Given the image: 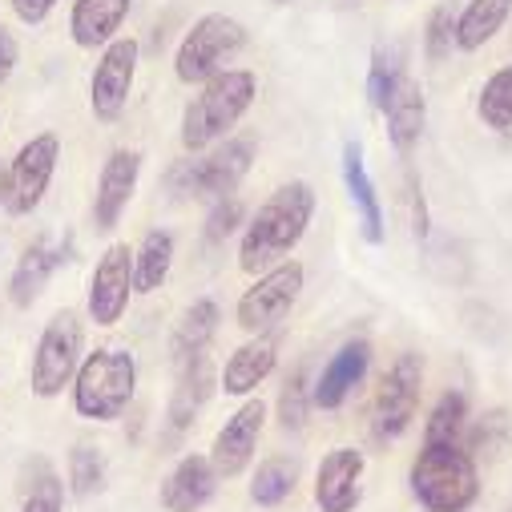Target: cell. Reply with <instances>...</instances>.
Instances as JSON below:
<instances>
[{
  "mask_svg": "<svg viewBox=\"0 0 512 512\" xmlns=\"http://www.w3.org/2000/svg\"><path fill=\"white\" fill-rule=\"evenodd\" d=\"M307 283V271L303 263L287 259V263H275L271 271L259 275V283L246 287L238 307H234V319L246 335H267L271 327H279L287 319V311L295 307L299 291Z\"/></svg>",
  "mask_w": 512,
  "mask_h": 512,
  "instance_id": "9c48e42d",
  "label": "cell"
},
{
  "mask_svg": "<svg viewBox=\"0 0 512 512\" xmlns=\"http://www.w3.org/2000/svg\"><path fill=\"white\" fill-rule=\"evenodd\" d=\"M259 97V77L250 69H222L210 81H202V93L182 113V150L202 154L214 142L230 138V130L242 121V113Z\"/></svg>",
  "mask_w": 512,
  "mask_h": 512,
  "instance_id": "7a4b0ae2",
  "label": "cell"
},
{
  "mask_svg": "<svg viewBox=\"0 0 512 512\" xmlns=\"http://www.w3.org/2000/svg\"><path fill=\"white\" fill-rule=\"evenodd\" d=\"M130 295H134V250L130 242H113L105 246L89 279V319L97 327L121 323L125 307H130Z\"/></svg>",
  "mask_w": 512,
  "mask_h": 512,
  "instance_id": "7c38bea8",
  "label": "cell"
},
{
  "mask_svg": "<svg viewBox=\"0 0 512 512\" xmlns=\"http://www.w3.org/2000/svg\"><path fill=\"white\" fill-rule=\"evenodd\" d=\"M254 162V142L250 138H226V146H218L206 158L194 162H178L170 170V190L178 198H202V202H218L230 198L242 178L250 174Z\"/></svg>",
  "mask_w": 512,
  "mask_h": 512,
  "instance_id": "5b68a950",
  "label": "cell"
},
{
  "mask_svg": "<svg viewBox=\"0 0 512 512\" xmlns=\"http://www.w3.org/2000/svg\"><path fill=\"white\" fill-rule=\"evenodd\" d=\"M508 17H512V0H468V9L456 17V49L464 53L484 49L504 29Z\"/></svg>",
  "mask_w": 512,
  "mask_h": 512,
  "instance_id": "d4e9b609",
  "label": "cell"
},
{
  "mask_svg": "<svg viewBox=\"0 0 512 512\" xmlns=\"http://www.w3.org/2000/svg\"><path fill=\"white\" fill-rule=\"evenodd\" d=\"M17 57H21V49H17V37L0 25V85H5L9 77H13V69H17Z\"/></svg>",
  "mask_w": 512,
  "mask_h": 512,
  "instance_id": "8d00e7d4",
  "label": "cell"
},
{
  "mask_svg": "<svg viewBox=\"0 0 512 512\" xmlns=\"http://www.w3.org/2000/svg\"><path fill=\"white\" fill-rule=\"evenodd\" d=\"M315 218V190L307 182H287L279 186L242 230V246H238V267L246 275L271 271L279 259L303 242L307 226Z\"/></svg>",
  "mask_w": 512,
  "mask_h": 512,
  "instance_id": "6da1fadb",
  "label": "cell"
},
{
  "mask_svg": "<svg viewBox=\"0 0 512 512\" xmlns=\"http://www.w3.org/2000/svg\"><path fill=\"white\" fill-rule=\"evenodd\" d=\"M125 17H130V0H73L69 33L81 49H105Z\"/></svg>",
  "mask_w": 512,
  "mask_h": 512,
  "instance_id": "603a6c76",
  "label": "cell"
},
{
  "mask_svg": "<svg viewBox=\"0 0 512 512\" xmlns=\"http://www.w3.org/2000/svg\"><path fill=\"white\" fill-rule=\"evenodd\" d=\"M138 41L134 37H113L93 69L89 81V109L97 121H117L130 105V89H134V73H138Z\"/></svg>",
  "mask_w": 512,
  "mask_h": 512,
  "instance_id": "8fae6325",
  "label": "cell"
},
{
  "mask_svg": "<svg viewBox=\"0 0 512 512\" xmlns=\"http://www.w3.org/2000/svg\"><path fill=\"white\" fill-rule=\"evenodd\" d=\"M218 335V303L214 299H198L182 311V319L174 323V339H170V355H174V367L206 355L210 339Z\"/></svg>",
  "mask_w": 512,
  "mask_h": 512,
  "instance_id": "cb8c5ba5",
  "label": "cell"
},
{
  "mask_svg": "<svg viewBox=\"0 0 512 512\" xmlns=\"http://www.w3.org/2000/svg\"><path fill=\"white\" fill-rule=\"evenodd\" d=\"M214 492H218V472H214L210 456L186 452V456L170 468V476L162 480L158 500H162L166 512H202V508L214 500Z\"/></svg>",
  "mask_w": 512,
  "mask_h": 512,
  "instance_id": "e0dca14e",
  "label": "cell"
},
{
  "mask_svg": "<svg viewBox=\"0 0 512 512\" xmlns=\"http://www.w3.org/2000/svg\"><path fill=\"white\" fill-rule=\"evenodd\" d=\"M142 174V154L138 150H113L97 174V198H93V226L97 234L117 230L121 214L130 210V198L138 190Z\"/></svg>",
  "mask_w": 512,
  "mask_h": 512,
  "instance_id": "5bb4252c",
  "label": "cell"
},
{
  "mask_svg": "<svg viewBox=\"0 0 512 512\" xmlns=\"http://www.w3.org/2000/svg\"><path fill=\"white\" fill-rule=\"evenodd\" d=\"M504 432H508L504 412H488V416L480 420V428L472 432L468 452H472V456H496V452H500V444H504Z\"/></svg>",
  "mask_w": 512,
  "mask_h": 512,
  "instance_id": "e575fe53",
  "label": "cell"
},
{
  "mask_svg": "<svg viewBox=\"0 0 512 512\" xmlns=\"http://www.w3.org/2000/svg\"><path fill=\"white\" fill-rule=\"evenodd\" d=\"M53 9H57V0H13V13H17L25 25H41Z\"/></svg>",
  "mask_w": 512,
  "mask_h": 512,
  "instance_id": "74e56055",
  "label": "cell"
},
{
  "mask_svg": "<svg viewBox=\"0 0 512 512\" xmlns=\"http://www.w3.org/2000/svg\"><path fill=\"white\" fill-rule=\"evenodd\" d=\"M343 186H347V198L359 214V234L379 246L383 242V206H379V194H375V182L367 174V162H363V146L359 142H347L343 146Z\"/></svg>",
  "mask_w": 512,
  "mask_h": 512,
  "instance_id": "44dd1931",
  "label": "cell"
},
{
  "mask_svg": "<svg viewBox=\"0 0 512 512\" xmlns=\"http://www.w3.org/2000/svg\"><path fill=\"white\" fill-rule=\"evenodd\" d=\"M61 263H65V246H53L49 234L33 238V242L25 246V254L17 259L13 279H9V299H13L21 311L33 307V303L41 299V291L49 287V279H53V271H57Z\"/></svg>",
  "mask_w": 512,
  "mask_h": 512,
  "instance_id": "ffe728a7",
  "label": "cell"
},
{
  "mask_svg": "<svg viewBox=\"0 0 512 512\" xmlns=\"http://www.w3.org/2000/svg\"><path fill=\"white\" fill-rule=\"evenodd\" d=\"M464 432H468V400H464V392H444L440 404L432 408L428 424H424V440L464 444Z\"/></svg>",
  "mask_w": 512,
  "mask_h": 512,
  "instance_id": "f1b7e54d",
  "label": "cell"
},
{
  "mask_svg": "<svg viewBox=\"0 0 512 512\" xmlns=\"http://www.w3.org/2000/svg\"><path fill=\"white\" fill-rule=\"evenodd\" d=\"M400 77H404V49L400 45H379L371 53V69H367V101L375 109H383L392 97V89L400 85Z\"/></svg>",
  "mask_w": 512,
  "mask_h": 512,
  "instance_id": "f546056e",
  "label": "cell"
},
{
  "mask_svg": "<svg viewBox=\"0 0 512 512\" xmlns=\"http://www.w3.org/2000/svg\"><path fill=\"white\" fill-rule=\"evenodd\" d=\"M263 424H267V404L263 400H246L214 436V448H210V464L218 472V480H234L250 468L254 452H259V436H263Z\"/></svg>",
  "mask_w": 512,
  "mask_h": 512,
  "instance_id": "4fadbf2b",
  "label": "cell"
},
{
  "mask_svg": "<svg viewBox=\"0 0 512 512\" xmlns=\"http://www.w3.org/2000/svg\"><path fill=\"white\" fill-rule=\"evenodd\" d=\"M363 468L359 448H331L315 472V504L323 512H355L363 500Z\"/></svg>",
  "mask_w": 512,
  "mask_h": 512,
  "instance_id": "9a60e30c",
  "label": "cell"
},
{
  "mask_svg": "<svg viewBox=\"0 0 512 512\" xmlns=\"http://www.w3.org/2000/svg\"><path fill=\"white\" fill-rule=\"evenodd\" d=\"M81 347H85L81 315L77 311H57L45 323V331L37 339V351H33V371H29L33 396L53 400L69 388L77 367H81Z\"/></svg>",
  "mask_w": 512,
  "mask_h": 512,
  "instance_id": "8992f818",
  "label": "cell"
},
{
  "mask_svg": "<svg viewBox=\"0 0 512 512\" xmlns=\"http://www.w3.org/2000/svg\"><path fill=\"white\" fill-rule=\"evenodd\" d=\"M412 496L428 512H468L480 496V468L464 444L424 440L412 460Z\"/></svg>",
  "mask_w": 512,
  "mask_h": 512,
  "instance_id": "3957f363",
  "label": "cell"
},
{
  "mask_svg": "<svg viewBox=\"0 0 512 512\" xmlns=\"http://www.w3.org/2000/svg\"><path fill=\"white\" fill-rule=\"evenodd\" d=\"M61 162V138L57 134H37L33 142H25L5 174V210L9 214H33L41 206V198L49 194V182L57 174Z\"/></svg>",
  "mask_w": 512,
  "mask_h": 512,
  "instance_id": "30bf717a",
  "label": "cell"
},
{
  "mask_svg": "<svg viewBox=\"0 0 512 512\" xmlns=\"http://www.w3.org/2000/svg\"><path fill=\"white\" fill-rule=\"evenodd\" d=\"M456 45V21H452V9H432L428 13V25H424V53L428 61H444Z\"/></svg>",
  "mask_w": 512,
  "mask_h": 512,
  "instance_id": "836d02e7",
  "label": "cell"
},
{
  "mask_svg": "<svg viewBox=\"0 0 512 512\" xmlns=\"http://www.w3.org/2000/svg\"><path fill=\"white\" fill-rule=\"evenodd\" d=\"M476 113H480V121L488 125V130H496V134H508L512 130V65L496 69L484 81L480 101H476Z\"/></svg>",
  "mask_w": 512,
  "mask_h": 512,
  "instance_id": "83f0119b",
  "label": "cell"
},
{
  "mask_svg": "<svg viewBox=\"0 0 512 512\" xmlns=\"http://www.w3.org/2000/svg\"><path fill=\"white\" fill-rule=\"evenodd\" d=\"M174 267V234L170 230H150L142 238V246L134 250V291L138 295H154L166 287Z\"/></svg>",
  "mask_w": 512,
  "mask_h": 512,
  "instance_id": "484cf974",
  "label": "cell"
},
{
  "mask_svg": "<svg viewBox=\"0 0 512 512\" xmlns=\"http://www.w3.org/2000/svg\"><path fill=\"white\" fill-rule=\"evenodd\" d=\"M508 512H512V508H508Z\"/></svg>",
  "mask_w": 512,
  "mask_h": 512,
  "instance_id": "60d3db41",
  "label": "cell"
},
{
  "mask_svg": "<svg viewBox=\"0 0 512 512\" xmlns=\"http://www.w3.org/2000/svg\"><path fill=\"white\" fill-rule=\"evenodd\" d=\"M420 392H424V359L416 351L396 355V363L383 371L375 404H371V432H375V440L392 444V440H400L412 428L416 408H420Z\"/></svg>",
  "mask_w": 512,
  "mask_h": 512,
  "instance_id": "ba28073f",
  "label": "cell"
},
{
  "mask_svg": "<svg viewBox=\"0 0 512 512\" xmlns=\"http://www.w3.org/2000/svg\"><path fill=\"white\" fill-rule=\"evenodd\" d=\"M367 367H371V343L367 339H347L327 359V367L319 371L315 388H311V404L323 408V412H339L347 404V396L363 383Z\"/></svg>",
  "mask_w": 512,
  "mask_h": 512,
  "instance_id": "2e32d148",
  "label": "cell"
},
{
  "mask_svg": "<svg viewBox=\"0 0 512 512\" xmlns=\"http://www.w3.org/2000/svg\"><path fill=\"white\" fill-rule=\"evenodd\" d=\"M246 45V29L226 13H206L194 21V29L182 37L174 53V73L182 85H202L214 73L226 69V61Z\"/></svg>",
  "mask_w": 512,
  "mask_h": 512,
  "instance_id": "52a82bcc",
  "label": "cell"
},
{
  "mask_svg": "<svg viewBox=\"0 0 512 512\" xmlns=\"http://www.w3.org/2000/svg\"><path fill=\"white\" fill-rule=\"evenodd\" d=\"M214 363H210V355H198V359H190V363H182L178 367V388H174V396H170V408H166V424H170V444H178L190 428H194V420H198V412L210 404V396H214Z\"/></svg>",
  "mask_w": 512,
  "mask_h": 512,
  "instance_id": "ac0fdd59",
  "label": "cell"
},
{
  "mask_svg": "<svg viewBox=\"0 0 512 512\" xmlns=\"http://www.w3.org/2000/svg\"><path fill=\"white\" fill-rule=\"evenodd\" d=\"M295 484H299V460L271 456V460L259 464V472H254V480H250V500L259 508H279L283 500H291Z\"/></svg>",
  "mask_w": 512,
  "mask_h": 512,
  "instance_id": "4316f807",
  "label": "cell"
},
{
  "mask_svg": "<svg viewBox=\"0 0 512 512\" xmlns=\"http://www.w3.org/2000/svg\"><path fill=\"white\" fill-rule=\"evenodd\" d=\"M238 222H242V202L234 194L230 198H218L214 210H210V218H206V238L210 242H222V238H230L238 230Z\"/></svg>",
  "mask_w": 512,
  "mask_h": 512,
  "instance_id": "d590c367",
  "label": "cell"
},
{
  "mask_svg": "<svg viewBox=\"0 0 512 512\" xmlns=\"http://www.w3.org/2000/svg\"><path fill=\"white\" fill-rule=\"evenodd\" d=\"M275 363H279V339L275 335H250V343H242L226 359V367L218 375V388L226 396H250V392H259V383L275 371Z\"/></svg>",
  "mask_w": 512,
  "mask_h": 512,
  "instance_id": "d6986e66",
  "label": "cell"
},
{
  "mask_svg": "<svg viewBox=\"0 0 512 512\" xmlns=\"http://www.w3.org/2000/svg\"><path fill=\"white\" fill-rule=\"evenodd\" d=\"M307 412H311V392H307V371H291L283 392H279V424L283 432H303L307 424Z\"/></svg>",
  "mask_w": 512,
  "mask_h": 512,
  "instance_id": "d6a6232c",
  "label": "cell"
},
{
  "mask_svg": "<svg viewBox=\"0 0 512 512\" xmlns=\"http://www.w3.org/2000/svg\"><path fill=\"white\" fill-rule=\"evenodd\" d=\"M279 5H283V0H279Z\"/></svg>",
  "mask_w": 512,
  "mask_h": 512,
  "instance_id": "ab89813d",
  "label": "cell"
},
{
  "mask_svg": "<svg viewBox=\"0 0 512 512\" xmlns=\"http://www.w3.org/2000/svg\"><path fill=\"white\" fill-rule=\"evenodd\" d=\"M138 388V359L125 347H97L73 375V408L81 420H121Z\"/></svg>",
  "mask_w": 512,
  "mask_h": 512,
  "instance_id": "277c9868",
  "label": "cell"
},
{
  "mask_svg": "<svg viewBox=\"0 0 512 512\" xmlns=\"http://www.w3.org/2000/svg\"><path fill=\"white\" fill-rule=\"evenodd\" d=\"M61 504H65V484H61V476H57L45 460H37V464H33V480L25 484L21 512H61Z\"/></svg>",
  "mask_w": 512,
  "mask_h": 512,
  "instance_id": "1f68e13d",
  "label": "cell"
},
{
  "mask_svg": "<svg viewBox=\"0 0 512 512\" xmlns=\"http://www.w3.org/2000/svg\"><path fill=\"white\" fill-rule=\"evenodd\" d=\"M105 456H101V448L97 444H73V452H69V488H73V496H97L101 488H105Z\"/></svg>",
  "mask_w": 512,
  "mask_h": 512,
  "instance_id": "4dcf8cb0",
  "label": "cell"
},
{
  "mask_svg": "<svg viewBox=\"0 0 512 512\" xmlns=\"http://www.w3.org/2000/svg\"><path fill=\"white\" fill-rule=\"evenodd\" d=\"M383 113H388V138L396 146V154H412L424 138V125H428V101H424V89L412 81V77H400V85L392 89L388 105H383Z\"/></svg>",
  "mask_w": 512,
  "mask_h": 512,
  "instance_id": "7402d4cb",
  "label": "cell"
},
{
  "mask_svg": "<svg viewBox=\"0 0 512 512\" xmlns=\"http://www.w3.org/2000/svg\"><path fill=\"white\" fill-rule=\"evenodd\" d=\"M0 202H5V174H0Z\"/></svg>",
  "mask_w": 512,
  "mask_h": 512,
  "instance_id": "f35d334b",
  "label": "cell"
}]
</instances>
